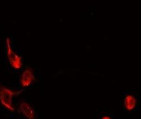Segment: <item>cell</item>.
Returning a JSON list of instances; mask_svg holds the SVG:
<instances>
[{"label":"cell","mask_w":158,"mask_h":119,"mask_svg":"<svg viewBox=\"0 0 158 119\" xmlns=\"http://www.w3.org/2000/svg\"><path fill=\"white\" fill-rule=\"evenodd\" d=\"M22 90L13 91L0 84V102L4 107L11 111L15 110L13 105L12 99L14 96L22 93Z\"/></svg>","instance_id":"obj_1"},{"label":"cell","mask_w":158,"mask_h":119,"mask_svg":"<svg viewBox=\"0 0 158 119\" xmlns=\"http://www.w3.org/2000/svg\"><path fill=\"white\" fill-rule=\"evenodd\" d=\"M124 103V106L127 110L130 111L133 110L136 107L137 100L136 98L134 96L128 95L125 97Z\"/></svg>","instance_id":"obj_5"},{"label":"cell","mask_w":158,"mask_h":119,"mask_svg":"<svg viewBox=\"0 0 158 119\" xmlns=\"http://www.w3.org/2000/svg\"><path fill=\"white\" fill-rule=\"evenodd\" d=\"M20 110L23 114L29 119H34V112L29 105L25 102H23L19 106Z\"/></svg>","instance_id":"obj_4"},{"label":"cell","mask_w":158,"mask_h":119,"mask_svg":"<svg viewBox=\"0 0 158 119\" xmlns=\"http://www.w3.org/2000/svg\"><path fill=\"white\" fill-rule=\"evenodd\" d=\"M11 40L9 37L6 39L7 55L10 64L14 68L20 69L22 66V58L14 51L11 47Z\"/></svg>","instance_id":"obj_2"},{"label":"cell","mask_w":158,"mask_h":119,"mask_svg":"<svg viewBox=\"0 0 158 119\" xmlns=\"http://www.w3.org/2000/svg\"><path fill=\"white\" fill-rule=\"evenodd\" d=\"M35 76L33 70L31 68H27L23 72L20 78L21 85L24 87H28L34 81Z\"/></svg>","instance_id":"obj_3"},{"label":"cell","mask_w":158,"mask_h":119,"mask_svg":"<svg viewBox=\"0 0 158 119\" xmlns=\"http://www.w3.org/2000/svg\"><path fill=\"white\" fill-rule=\"evenodd\" d=\"M101 119H113L112 118H111V117H109V116H104L103 117H102Z\"/></svg>","instance_id":"obj_6"}]
</instances>
